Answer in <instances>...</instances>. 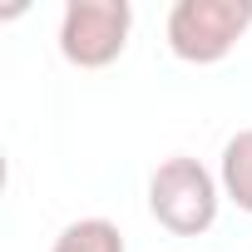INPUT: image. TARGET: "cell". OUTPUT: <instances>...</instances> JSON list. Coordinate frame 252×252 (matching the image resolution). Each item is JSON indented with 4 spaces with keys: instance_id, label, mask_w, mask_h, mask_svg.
I'll return each instance as SVG.
<instances>
[{
    "instance_id": "1",
    "label": "cell",
    "mask_w": 252,
    "mask_h": 252,
    "mask_svg": "<svg viewBox=\"0 0 252 252\" xmlns=\"http://www.w3.org/2000/svg\"><path fill=\"white\" fill-rule=\"evenodd\" d=\"M218 208H222V183L198 158L173 154L149 173V213L173 237H203L218 222Z\"/></svg>"
},
{
    "instance_id": "2",
    "label": "cell",
    "mask_w": 252,
    "mask_h": 252,
    "mask_svg": "<svg viewBox=\"0 0 252 252\" xmlns=\"http://www.w3.org/2000/svg\"><path fill=\"white\" fill-rule=\"evenodd\" d=\"M252 30V0H173L163 40L183 64H222Z\"/></svg>"
},
{
    "instance_id": "3",
    "label": "cell",
    "mask_w": 252,
    "mask_h": 252,
    "mask_svg": "<svg viewBox=\"0 0 252 252\" xmlns=\"http://www.w3.org/2000/svg\"><path fill=\"white\" fill-rule=\"evenodd\" d=\"M134 35L129 0H69L60 10V55L74 69H109Z\"/></svg>"
},
{
    "instance_id": "5",
    "label": "cell",
    "mask_w": 252,
    "mask_h": 252,
    "mask_svg": "<svg viewBox=\"0 0 252 252\" xmlns=\"http://www.w3.org/2000/svg\"><path fill=\"white\" fill-rule=\"evenodd\" d=\"M50 252H129V247H124L119 222H109V218H79V222H69L55 237Z\"/></svg>"
},
{
    "instance_id": "4",
    "label": "cell",
    "mask_w": 252,
    "mask_h": 252,
    "mask_svg": "<svg viewBox=\"0 0 252 252\" xmlns=\"http://www.w3.org/2000/svg\"><path fill=\"white\" fill-rule=\"evenodd\" d=\"M218 183H222V198H227L237 213H252V129H237V134L222 144Z\"/></svg>"
}]
</instances>
